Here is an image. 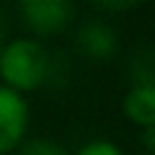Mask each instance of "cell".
<instances>
[{
  "label": "cell",
  "instance_id": "obj_4",
  "mask_svg": "<svg viewBox=\"0 0 155 155\" xmlns=\"http://www.w3.org/2000/svg\"><path fill=\"white\" fill-rule=\"evenodd\" d=\"M78 49L88 60H109L116 52V34L104 21H88L78 31Z\"/></svg>",
  "mask_w": 155,
  "mask_h": 155
},
{
  "label": "cell",
  "instance_id": "obj_2",
  "mask_svg": "<svg viewBox=\"0 0 155 155\" xmlns=\"http://www.w3.org/2000/svg\"><path fill=\"white\" fill-rule=\"evenodd\" d=\"M21 18L34 34H57L72 18V0H18Z\"/></svg>",
  "mask_w": 155,
  "mask_h": 155
},
{
  "label": "cell",
  "instance_id": "obj_7",
  "mask_svg": "<svg viewBox=\"0 0 155 155\" xmlns=\"http://www.w3.org/2000/svg\"><path fill=\"white\" fill-rule=\"evenodd\" d=\"M18 155H67V153L57 142H49V140H31V142H26L18 150Z\"/></svg>",
  "mask_w": 155,
  "mask_h": 155
},
{
  "label": "cell",
  "instance_id": "obj_1",
  "mask_svg": "<svg viewBox=\"0 0 155 155\" xmlns=\"http://www.w3.org/2000/svg\"><path fill=\"white\" fill-rule=\"evenodd\" d=\"M52 54L36 41H13L0 52V75L11 91H34L49 83Z\"/></svg>",
  "mask_w": 155,
  "mask_h": 155
},
{
  "label": "cell",
  "instance_id": "obj_10",
  "mask_svg": "<svg viewBox=\"0 0 155 155\" xmlns=\"http://www.w3.org/2000/svg\"><path fill=\"white\" fill-rule=\"evenodd\" d=\"M3 36H5V21H3V13H0V52H3Z\"/></svg>",
  "mask_w": 155,
  "mask_h": 155
},
{
  "label": "cell",
  "instance_id": "obj_6",
  "mask_svg": "<svg viewBox=\"0 0 155 155\" xmlns=\"http://www.w3.org/2000/svg\"><path fill=\"white\" fill-rule=\"evenodd\" d=\"M129 72L134 78V85H153V52L150 49L137 52Z\"/></svg>",
  "mask_w": 155,
  "mask_h": 155
},
{
  "label": "cell",
  "instance_id": "obj_5",
  "mask_svg": "<svg viewBox=\"0 0 155 155\" xmlns=\"http://www.w3.org/2000/svg\"><path fill=\"white\" fill-rule=\"evenodd\" d=\"M124 111L132 122L142 127H153L155 122V88L153 85H134L124 98Z\"/></svg>",
  "mask_w": 155,
  "mask_h": 155
},
{
  "label": "cell",
  "instance_id": "obj_9",
  "mask_svg": "<svg viewBox=\"0 0 155 155\" xmlns=\"http://www.w3.org/2000/svg\"><path fill=\"white\" fill-rule=\"evenodd\" d=\"M78 155H122V153H119L111 142H91V145H85Z\"/></svg>",
  "mask_w": 155,
  "mask_h": 155
},
{
  "label": "cell",
  "instance_id": "obj_8",
  "mask_svg": "<svg viewBox=\"0 0 155 155\" xmlns=\"http://www.w3.org/2000/svg\"><path fill=\"white\" fill-rule=\"evenodd\" d=\"M98 8L104 11H114V13H124V11H132V8L142 5L145 0H93Z\"/></svg>",
  "mask_w": 155,
  "mask_h": 155
},
{
  "label": "cell",
  "instance_id": "obj_3",
  "mask_svg": "<svg viewBox=\"0 0 155 155\" xmlns=\"http://www.w3.org/2000/svg\"><path fill=\"white\" fill-rule=\"evenodd\" d=\"M28 111L23 98L11 88H0V155L13 150L26 132Z\"/></svg>",
  "mask_w": 155,
  "mask_h": 155
}]
</instances>
